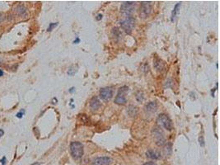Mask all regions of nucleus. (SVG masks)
Segmentation results:
<instances>
[{
    "label": "nucleus",
    "mask_w": 220,
    "mask_h": 165,
    "mask_svg": "<svg viewBox=\"0 0 220 165\" xmlns=\"http://www.w3.org/2000/svg\"><path fill=\"white\" fill-rule=\"evenodd\" d=\"M157 109V104L156 102H150L145 106V111L147 113H154Z\"/></svg>",
    "instance_id": "12"
},
{
    "label": "nucleus",
    "mask_w": 220,
    "mask_h": 165,
    "mask_svg": "<svg viewBox=\"0 0 220 165\" xmlns=\"http://www.w3.org/2000/svg\"><path fill=\"white\" fill-rule=\"evenodd\" d=\"M112 159L110 157H97L93 160L92 165H111Z\"/></svg>",
    "instance_id": "9"
},
{
    "label": "nucleus",
    "mask_w": 220,
    "mask_h": 165,
    "mask_svg": "<svg viewBox=\"0 0 220 165\" xmlns=\"http://www.w3.org/2000/svg\"><path fill=\"white\" fill-rule=\"evenodd\" d=\"M152 136L156 140V145L157 146H163L166 144L165 134L161 127L156 126L152 129Z\"/></svg>",
    "instance_id": "3"
},
{
    "label": "nucleus",
    "mask_w": 220,
    "mask_h": 165,
    "mask_svg": "<svg viewBox=\"0 0 220 165\" xmlns=\"http://www.w3.org/2000/svg\"><path fill=\"white\" fill-rule=\"evenodd\" d=\"M136 4L134 2H125L121 6V12L125 16H132L135 12Z\"/></svg>",
    "instance_id": "6"
},
{
    "label": "nucleus",
    "mask_w": 220,
    "mask_h": 165,
    "mask_svg": "<svg viewBox=\"0 0 220 165\" xmlns=\"http://www.w3.org/2000/svg\"><path fill=\"white\" fill-rule=\"evenodd\" d=\"M181 6H182V2H177V4L175 5L174 8H173V10H172V16H171V21H172V22H174L175 20H176V18H177V15H178V13H179L180 12Z\"/></svg>",
    "instance_id": "13"
},
{
    "label": "nucleus",
    "mask_w": 220,
    "mask_h": 165,
    "mask_svg": "<svg viewBox=\"0 0 220 165\" xmlns=\"http://www.w3.org/2000/svg\"><path fill=\"white\" fill-rule=\"evenodd\" d=\"M120 23H121L122 29L126 33L130 34L134 27H135V18L133 16H125L120 22Z\"/></svg>",
    "instance_id": "1"
},
{
    "label": "nucleus",
    "mask_w": 220,
    "mask_h": 165,
    "mask_svg": "<svg viewBox=\"0 0 220 165\" xmlns=\"http://www.w3.org/2000/svg\"><path fill=\"white\" fill-rule=\"evenodd\" d=\"M102 15L98 14L97 16V17H96V20H97V21H100V20H102Z\"/></svg>",
    "instance_id": "25"
},
{
    "label": "nucleus",
    "mask_w": 220,
    "mask_h": 165,
    "mask_svg": "<svg viewBox=\"0 0 220 165\" xmlns=\"http://www.w3.org/2000/svg\"><path fill=\"white\" fill-rule=\"evenodd\" d=\"M157 122L159 124L160 126H162L163 128L167 130V131H172V129H173L172 120L170 119V117L166 114H160L157 117Z\"/></svg>",
    "instance_id": "4"
},
{
    "label": "nucleus",
    "mask_w": 220,
    "mask_h": 165,
    "mask_svg": "<svg viewBox=\"0 0 220 165\" xmlns=\"http://www.w3.org/2000/svg\"><path fill=\"white\" fill-rule=\"evenodd\" d=\"M2 75H3V71L2 69H0V77H2Z\"/></svg>",
    "instance_id": "31"
},
{
    "label": "nucleus",
    "mask_w": 220,
    "mask_h": 165,
    "mask_svg": "<svg viewBox=\"0 0 220 165\" xmlns=\"http://www.w3.org/2000/svg\"><path fill=\"white\" fill-rule=\"evenodd\" d=\"M3 135H4V131H3V130H0V137H2Z\"/></svg>",
    "instance_id": "29"
},
{
    "label": "nucleus",
    "mask_w": 220,
    "mask_h": 165,
    "mask_svg": "<svg viewBox=\"0 0 220 165\" xmlns=\"http://www.w3.org/2000/svg\"><path fill=\"white\" fill-rule=\"evenodd\" d=\"M79 42H80V39L78 38V37H77V38L73 41V44H78Z\"/></svg>",
    "instance_id": "26"
},
{
    "label": "nucleus",
    "mask_w": 220,
    "mask_h": 165,
    "mask_svg": "<svg viewBox=\"0 0 220 165\" xmlns=\"http://www.w3.org/2000/svg\"><path fill=\"white\" fill-rule=\"evenodd\" d=\"M199 143H200V146H205V140H204V137L203 136H200V138H199Z\"/></svg>",
    "instance_id": "22"
},
{
    "label": "nucleus",
    "mask_w": 220,
    "mask_h": 165,
    "mask_svg": "<svg viewBox=\"0 0 220 165\" xmlns=\"http://www.w3.org/2000/svg\"><path fill=\"white\" fill-rule=\"evenodd\" d=\"M0 21H1V18H0Z\"/></svg>",
    "instance_id": "32"
},
{
    "label": "nucleus",
    "mask_w": 220,
    "mask_h": 165,
    "mask_svg": "<svg viewBox=\"0 0 220 165\" xmlns=\"http://www.w3.org/2000/svg\"><path fill=\"white\" fill-rule=\"evenodd\" d=\"M129 87L127 86H124L119 89L118 94L115 98V103L117 105H125L127 102L125 94L128 92Z\"/></svg>",
    "instance_id": "5"
},
{
    "label": "nucleus",
    "mask_w": 220,
    "mask_h": 165,
    "mask_svg": "<svg viewBox=\"0 0 220 165\" xmlns=\"http://www.w3.org/2000/svg\"><path fill=\"white\" fill-rule=\"evenodd\" d=\"M113 33H114V35H115V37H120L121 36V32H120V30H119L118 28H114V29H113Z\"/></svg>",
    "instance_id": "21"
},
{
    "label": "nucleus",
    "mask_w": 220,
    "mask_h": 165,
    "mask_svg": "<svg viewBox=\"0 0 220 165\" xmlns=\"http://www.w3.org/2000/svg\"><path fill=\"white\" fill-rule=\"evenodd\" d=\"M16 12L20 16H24L27 13V8L23 6V5H19L18 7L16 8Z\"/></svg>",
    "instance_id": "16"
},
{
    "label": "nucleus",
    "mask_w": 220,
    "mask_h": 165,
    "mask_svg": "<svg viewBox=\"0 0 220 165\" xmlns=\"http://www.w3.org/2000/svg\"><path fill=\"white\" fill-rule=\"evenodd\" d=\"M152 12V4L151 2H142L140 5V12H139V15L140 17L142 18H147V17H149L150 14Z\"/></svg>",
    "instance_id": "7"
},
{
    "label": "nucleus",
    "mask_w": 220,
    "mask_h": 165,
    "mask_svg": "<svg viewBox=\"0 0 220 165\" xmlns=\"http://www.w3.org/2000/svg\"><path fill=\"white\" fill-rule=\"evenodd\" d=\"M70 152L74 159H80L83 156L84 149L82 143L73 141L70 144Z\"/></svg>",
    "instance_id": "2"
},
{
    "label": "nucleus",
    "mask_w": 220,
    "mask_h": 165,
    "mask_svg": "<svg viewBox=\"0 0 220 165\" xmlns=\"http://www.w3.org/2000/svg\"><path fill=\"white\" fill-rule=\"evenodd\" d=\"M146 155L148 158H151V159H154V160H157V159H159L161 158V155L160 154L157 152V151L152 150V149H149V150L147 151L146 153Z\"/></svg>",
    "instance_id": "14"
},
{
    "label": "nucleus",
    "mask_w": 220,
    "mask_h": 165,
    "mask_svg": "<svg viewBox=\"0 0 220 165\" xmlns=\"http://www.w3.org/2000/svg\"><path fill=\"white\" fill-rule=\"evenodd\" d=\"M135 98L137 100V102H142L144 99V96H143V92H141V91H139L137 93H136Z\"/></svg>",
    "instance_id": "17"
},
{
    "label": "nucleus",
    "mask_w": 220,
    "mask_h": 165,
    "mask_svg": "<svg viewBox=\"0 0 220 165\" xmlns=\"http://www.w3.org/2000/svg\"><path fill=\"white\" fill-rule=\"evenodd\" d=\"M58 26V22H51L49 25L48 28H47V32H51L54 28H55L56 27Z\"/></svg>",
    "instance_id": "20"
},
{
    "label": "nucleus",
    "mask_w": 220,
    "mask_h": 165,
    "mask_svg": "<svg viewBox=\"0 0 220 165\" xmlns=\"http://www.w3.org/2000/svg\"><path fill=\"white\" fill-rule=\"evenodd\" d=\"M74 91H75V87H71V88H70V89L68 90V92H70V93H73V92H74Z\"/></svg>",
    "instance_id": "28"
},
{
    "label": "nucleus",
    "mask_w": 220,
    "mask_h": 165,
    "mask_svg": "<svg viewBox=\"0 0 220 165\" xmlns=\"http://www.w3.org/2000/svg\"><path fill=\"white\" fill-rule=\"evenodd\" d=\"M77 66H71L70 68H69V69L68 70V75L69 76H73L75 74L77 73Z\"/></svg>",
    "instance_id": "18"
},
{
    "label": "nucleus",
    "mask_w": 220,
    "mask_h": 165,
    "mask_svg": "<svg viewBox=\"0 0 220 165\" xmlns=\"http://www.w3.org/2000/svg\"><path fill=\"white\" fill-rule=\"evenodd\" d=\"M100 107H101V102L98 99V97H92V100L90 101V108H91V110L93 112H96L97 110H99Z\"/></svg>",
    "instance_id": "10"
},
{
    "label": "nucleus",
    "mask_w": 220,
    "mask_h": 165,
    "mask_svg": "<svg viewBox=\"0 0 220 165\" xmlns=\"http://www.w3.org/2000/svg\"><path fill=\"white\" fill-rule=\"evenodd\" d=\"M139 109L138 107H135V106H133V105H130L129 106L128 108H127V113L130 117H135L136 115L138 114Z\"/></svg>",
    "instance_id": "15"
},
{
    "label": "nucleus",
    "mask_w": 220,
    "mask_h": 165,
    "mask_svg": "<svg viewBox=\"0 0 220 165\" xmlns=\"http://www.w3.org/2000/svg\"><path fill=\"white\" fill-rule=\"evenodd\" d=\"M25 114V110H22L21 112H18L17 114V118H22V117H23V115Z\"/></svg>",
    "instance_id": "23"
},
{
    "label": "nucleus",
    "mask_w": 220,
    "mask_h": 165,
    "mask_svg": "<svg viewBox=\"0 0 220 165\" xmlns=\"http://www.w3.org/2000/svg\"><path fill=\"white\" fill-rule=\"evenodd\" d=\"M153 67L157 72H162L164 69V63L159 58H156L153 60Z\"/></svg>",
    "instance_id": "11"
},
{
    "label": "nucleus",
    "mask_w": 220,
    "mask_h": 165,
    "mask_svg": "<svg viewBox=\"0 0 220 165\" xmlns=\"http://www.w3.org/2000/svg\"><path fill=\"white\" fill-rule=\"evenodd\" d=\"M214 91H215V88H213V90H212V97H214Z\"/></svg>",
    "instance_id": "30"
},
{
    "label": "nucleus",
    "mask_w": 220,
    "mask_h": 165,
    "mask_svg": "<svg viewBox=\"0 0 220 165\" xmlns=\"http://www.w3.org/2000/svg\"><path fill=\"white\" fill-rule=\"evenodd\" d=\"M164 151L166 152V154H170L172 153V144H167V145L164 147Z\"/></svg>",
    "instance_id": "19"
},
{
    "label": "nucleus",
    "mask_w": 220,
    "mask_h": 165,
    "mask_svg": "<svg viewBox=\"0 0 220 165\" xmlns=\"http://www.w3.org/2000/svg\"><path fill=\"white\" fill-rule=\"evenodd\" d=\"M143 165H157V164H156L154 162H147V163H144Z\"/></svg>",
    "instance_id": "27"
},
{
    "label": "nucleus",
    "mask_w": 220,
    "mask_h": 165,
    "mask_svg": "<svg viewBox=\"0 0 220 165\" xmlns=\"http://www.w3.org/2000/svg\"><path fill=\"white\" fill-rule=\"evenodd\" d=\"M100 98L103 101H108L113 96V90L111 87H104L100 91Z\"/></svg>",
    "instance_id": "8"
},
{
    "label": "nucleus",
    "mask_w": 220,
    "mask_h": 165,
    "mask_svg": "<svg viewBox=\"0 0 220 165\" xmlns=\"http://www.w3.org/2000/svg\"><path fill=\"white\" fill-rule=\"evenodd\" d=\"M172 79H167V80L166 81V87H172Z\"/></svg>",
    "instance_id": "24"
}]
</instances>
